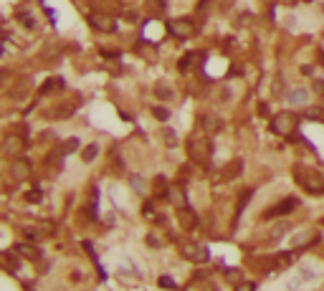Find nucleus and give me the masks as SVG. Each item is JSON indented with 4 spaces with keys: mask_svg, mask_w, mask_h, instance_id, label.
I'll list each match as a JSON object with an SVG mask.
<instances>
[{
    "mask_svg": "<svg viewBox=\"0 0 324 291\" xmlns=\"http://www.w3.org/2000/svg\"><path fill=\"white\" fill-rule=\"evenodd\" d=\"M296 178H299V185L306 190V192H314V195H319V192H324V178L319 175V172H314V170H302V168H296Z\"/></svg>",
    "mask_w": 324,
    "mask_h": 291,
    "instance_id": "obj_1",
    "label": "nucleus"
},
{
    "mask_svg": "<svg viewBox=\"0 0 324 291\" xmlns=\"http://www.w3.org/2000/svg\"><path fill=\"white\" fill-rule=\"evenodd\" d=\"M296 124H299V119H296L294 114H289V112H281V114H276V116L271 119V130H274L276 134L289 137V134H294V132H296Z\"/></svg>",
    "mask_w": 324,
    "mask_h": 291,
    "instance_id": "obj_2",
    "label": "nucleus"
},
{
    "mask_svg": "<svg viewBox=\"0 0 324 291\" xmlns=\"http://www.w3.org/2000/svg\"><path fill=\"white\" fill-rule=\"evenodd\" d=\"M188 154H190V160H195V162L208 160V157H210V142H208V140H200V137H192V140L188 142Z\"/></svg>",
    "mask_w": 324,
    "mask_h": 291,
    "instance_id": "obj_3",
    "label": "nucleus"
},
{
    "mask_svg": "<svg viewBox=\"0 0 324 291\" xmlns=\"http://www.w3.org/2000/svg\"><path fill=\"white\" fill-rule=\"evenodd\" d=\"M180 254H182L188 261H195V264L208 261V251H206V248H202L200 243H192V240H185V243H180Z\"/></svg>",
    "mask_w": 324,
    "mask_h": 291,
    "instance_id": "obj_4",
    "label": "nucleus"
},
{
    "mask_svg": "<svg viewBox=\"0 0 324 291\" xmlns=\"http://www.w3.org/2000/svg\"><path fill=\"white\" fill-rule=\"evenodd\" d=\"M168 28H170V33H172L175 38H190V36L195 33V26H192L188 18H182V20H180V18H178V20H170Z\"/></svg>",
    "mask_w": 324,
    "mask_h": 291,
    "instance_id": "obj_5",
    "label": "nucleus"
},
{
    "mask_svg": "<svg viewBox=\"0 0 324 291\" xmlns=\"http://www.w3.org/2000/svg\"><path fill=\"white\" fill-rule=\"evenodd\" d=\"M299 202H296V198H286V202H278V205H274L271 210H266L264 216H261V220H268V218H276V216H286V213H292L294 208H296Z\"/></svg>",
    "mask_w": 324,
    "mask_h": 291,
    "instance_id": "obj_6",
    "label": "nucleus"
},
{
    "mask_svg": "<svg viewBox=\"0 0 324 291\" xmlns=\"http://www.w3.org/2000/svg\"><path fill=\"white\" fill-rule=\"evenodd\" d=\"M89 23H92V28H96V30H102V33H114V30H116V23H114V18H109V16L94 13V16H89Z\"/></svg>",
    "mask_w": 324,
    "mask_h": 291,
    "instance_id": "obj_7",
    "label": "nucleus"
},
{
    "mask_svg": "<svg viewBox=\"0 0 324 291\" xmlns=\"http://www.w3.org/2000/svg\"><path fill=\"white\" fill-rule=\"evenodd\" d=\"M200 127H202V132H218L223 127V122L218 116H213V114H202L200 116Z\"/></svg>",
    "mask_w": 324,
    "mask_h": 291,
    "instance_id": "obj_8",
    "label": "nucleus"
},
{
    "mask_svg": "<svg viewBox=\"0 0 324 291\" xmlns=\"http://www.w3.org/2000/svg\"><path fill=\"white\" fill-rule=\"evenodd\" d=\"M178 218H180V226L188 228V230H192V228L198 226V223H195L198 218H195V213L190 210V208H180V210H178Z\"/></svg>",
    "mask_w": 324,
    "mask_h": 291,
    "instance_id": "obj_9",
    "label": "nucleus"
},
{
    "mask_svg": "<svg viewBox=\"0 0 324 291\" xmlns=\"http://www.w3.org/2000/svg\"><path fill=\"white\" fill-rule=\"evenodd\" d=\"M240 170H243V160H233V162L228 164V168L223 170V180H233Z\"/></svg>",
    "mask_w": 324,
    "mask_h": 291,
    "instance_id": "obj_10",
    "label": "nucleus"
},
{
    "mask_svg": "<svg viewBox=\"0 0 324 291\" xmlns=\"http://www.w3.org/2000/svg\"><path fill=\"white\" fill-rule=\"evenodd\" d=\"M13 251L18 256H26V258H38V251H36V248H30V246H26V243H18Z\"/></svg>",
    "mask_w": 324,
    "mask_h": 291,
    "instance_id": "obj_11",
    "label": "nucleus"
},
{
    "mask_svg": "<svg viewBox=\"0 0 324 291\" xmlns=\"http://www.w3.org/2000/svg\"><path fill=\"white\" fill-rule=\"evenodd\" d=\"M10 172H13V178H26V175L30 172V164H28V162H13Z\"/></svg>",
    "mask_w": 324,
    "mask_h": 291,
    "instance_id": "obj_12",
    "label": "nucleus"
},
{
    "mask_svg": "<svg viewBox=\"0 0 324 291\" xmlns=\"http://www.w3.org/2000/svg\"><path fill=\"white\" fill-rule=\"evenodd\" d=\"M3 150H6V154H18V152L23 150V142H20V140H16V137H10V140L6 142V147H3Z\"/></svg>",
    "mask_w": 324,
    "mask_h": 291,
    "instance_id": "obj_13",
    "label": "nucleus"
},
{
    "mask_svg": "<svg viewBox=\"0 0 324 291\" xmlns=\"http://www.w3.org/2000/svg\"><path fill=\"white\" fill-rule=\"evenodd\" d=\"M304 119L324 122V109H319V106H309V109H304Z\"/></svg>",
    "mask_w": 324,
    "mask_h": 291,
    "instance_id": "obj_14",
    "label": "nucleus"
},
{
    "mask_svg": "<svg viewBox=\"0 0 324 291\" xmlns=\"http://www.w3.org/2000/svg\"><path fill=\"white\" fill-rule=\"evenodd\" d=\"M162 140H165L168 147H178V134H175L172 130H168V127L162 130Z\"/></svg>",
    "mask_w": 324,
    "mask_h": 291,
    "instance_id": "obj_15",
    "label": "nucleus"
},
{
    "mask_svg": "<svg viewBox=\"0 0 324 291\" xmlns=\"http://www.w3.org/2000/svg\"><path fill=\"white\" fill-rule=\"evenodd\" d=\"M96 152H99V144H89L84 152H81V160H84V162H92V160L96 157Z\"/></svg>",
    "mask_w": 324,
    "mask_h": 291,
    "instance_id": "obj_16",
    "label": "nucleus"
},
{
    "mask_svg": "<svg viewBox=\"0 0 324 291\" xmlns=\"http://www.w3.org/2000/svg\"><path fill=\"white\" fill-rule=\"evenodd\" d=\"M192 61H195V54H185V56L180 58V64H178V68H180V71H190V66H192Z\"/></svg>",
    "mask_w": 324,
    "mask_h": 291,
    "instance_id": "obj_17",
    "label": "nucleus"
},
{
    "mask_svg": "<svg viewBox=\"0 0 324 291\" xmlns=\"http://www.w3.org/2000/svg\"><path fill=\"white\" fill-rule=\"evenodd\" d=\"M26 200L28 202H40V200H44V192H40V190H30V192H26Z\"/></svg>",
    "mask_w": 324,
    "mask_h": 291,
    "instance_id": "obj_18",
    "label": "nucleus"
},
{
    "mask_svg": "<svg viewBox=\"0 0 324 291\" xmlns=\"http://www.w3.org/2000/svg\"><path fill=\"white\" fill-rule=\"evenodd\" d=\"M58 86H64V81H61V78H51L48 84L44 86V94H46V92H54V89H58Z\"/></svg>",
    "mask_w": 324,
    "mask_h": 291,
    "instance_id": "obj_19",
    "label": "nucleus"
},
{
    "mask_svg": "<svg viewBox=\"0 0 324 291\" xmlns=\"http://www.w3.org/2000/svg\"><path fill=\"white\" fill-rule=\"evenodd\" d=\"M236 23H238V26H251V23H254V16H251V13H240Z\"/></svg>",
    "mask_w": 324,
    "mask_h": 291,
    "instance_id": "obj_20",
    "label": "nucleus"
},
{
    "mask_svg": "<svg viewBox=\"0 0 324 291\" xmlns=\"http://www.w3.org/2000/svg\"><path fill=\"white\" fill-rule=\"evenodd\" d=\"M152 112H154V116H157V119H160V122H165V119H168V116H170V112H168V109H162V106H154V109H152Z\"/></svg>",
    "mask_w": 324,
    "mask_h": 291,
    "instance_id": "obj_21",
    "label": "nucleus"
},
{
    "mask_svg": "<svg viewBox=\"0 0 324 291\" xmlns=\"http://www.w3.org/2000/svg\"><path fill=\"white\" fill-rule=\"evenodd\" d=\"M160 286H165V288H175V281H172L170 276H162V278H160Z\"/></svg>",
    "mask_w": 324,
    "mask_h": 291,
    "instance_id": "obj_22",
    "label": "nucleus"
},
{
    "mask_svg": "<svg viewBox=\"0 0 324 291\" xmlns=\"http://www.w3.org/2000/svg\"><path fill=\"white\" fill-rule=\"evenodd\" d=\"M157 94H160V96H170L172 92H170V86H162V84H157Z\"/></svg>",
    "mask_w": 324,
    "mask_h": 291,
    "instance_id": "obj_23",
    "label": "nucleus"
},
{
    "mask_svg": "<svg viewBox=\"0 0 324 291\" xmlns=\"http://www.w3.org/2000/svg\"><path fill=\"white\" fill-rule=\"evenodd\" d=\"M314 89H316L319 96H324V84H322V81H314Z\"/></svg>",
    "mask_w": 324,
    "mask_h": 291,
    "instance_id": "obj_24",
    "label": "nucleus"
},
{
    "mask_svg": "<svg viewBox=\"0 0 324 291\" xmlns=\"http://www.w3.org/2000/svg\"><path fill=\"white\" fill-rule=\"evenodd\" d=\"M233 3H236V0H220V8H223V10H228Z\"/></svg>",
    "mask_w": 324,
    "mask_h": 291,
    "instance_id": "obj_25",
    "label": "nucleus"
},
{
    "mask_svg": "<svg viewBox=\"0 0 324 291\" xmlns=\"http://www.w3.org/2000/svg\"><path fill=\"white\" fill-rule=\"evenodd\" d=\"M150 3H152L154 8H165V6H168V3H165V0H150Z\"/></svg>",
    "mask_w": 324,
    "mask_h": 291,
    "instance_id": "obj_26",
    "label": "nucleus"
},
{
    "mask_svg": "<svg viewBox=\"0 0 324 291\" xmlns=\"http://www.w3.org/2000/svg\"><path fill=\"white\" fill-rule=\"evenodd\" d=\"M238 291H254V286H251V284H246V286H238Z\"/></svg>",
    "mask_w": 324,
    "mask_h": 291,
    "instance_id": "obj_27",
    "label": "nucleus"
}]
</instances>
